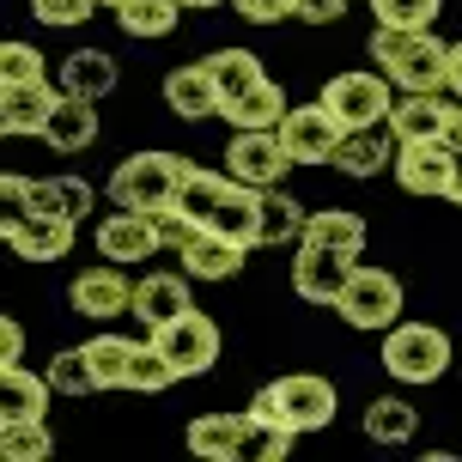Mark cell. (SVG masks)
Here are the masks:
<instances>
[{
  "instance_id": "ab89813d",
  "label": "cell",
  "mask_w": 462,
  "mask_h": 462,
  "mask_svg": "<svg viewBox=\"0 0 462 462\" xmlns=\"http://www.w3.org/2000/svg\"><path fill=\"white\" fill-rule=\"evenodd\" d=\"M152 219H159V237H164V250H183L189 237H195V219H189L183 208H159Z\"/></svg>"
},
{
  "instance_id": "4fadbf2b",
  "label": "cell",
  "mask_w": 462,
  "mask_h": 462,
  "mask_svg": "<svg viewBox=\"0 0 462 462\" xmlns=\"http://www.w3.org/2000/svg\"><path fill=\"white\" fill-rule=\"evenodd\" d=\"M0 237H6V244H13V255H24V262H61V255L73 250L79 226H73V219H55V213H24V208H13L6 219H0Z\"/></svg>"
},
{
  "instance_id": "f1b7e54d",
  "label": "cell",
  "mask_w": 462,
  "mask_h": 462,
  "mask_svg": "<svg viewBox=\"0 0 462 462\" xmlns=\"http://www.w3.org/2000/svg\"><path fill=\"white\" fill-rule=\"evenodd\" d=\"M219 116H226L231 128H280V122H286V92H280L274 79H262V86H250L244 97H231Z\"/></svg>"
},
{
  "instance_id": "4dcf8cb0",
  "label": "cell",
  "mask_w": 462,
  "mask_h": 462,
  "mask_svg": "<svg viewBox=\"0 0 462 462\" xmlns=\"http://www.w3.org/2000/svg\"><path fill=\"white\" fill-rule=\"evenodd\" d=\"M420 432V414L402 402V395H377L365 408V439L371 444H408Z\"/></svg>"
},
{
  "instance_id": "ba28073f",
  "label": "cell",
  "mask_w": 462,
  "mask_h": 462,
  "mask_svg": "<svg viewBox=\"0 0 462 462\" xmlns=\"http://www.w3.org/2000/svg\"><path fill=\"white\" fill-rule=\"evenodd\" d=\"M390 134L395 140H444L462 146V97L450 104L444 92H402L390 110Z\"/></svg>"
},
{
  "instance_id": "f35d334b",
  "label": "cell",
  "mask_w": 462,
  "mask_h": 462,
  "mask_svg": "<svg viewBox=\"0 0 462 462\" xmlns=\"http://www.w3.org/2000/svg\"><path fill=\"white\" fill-rule=\"evenodd\" d=\"M43 55L31 43H0V86H31V79H43Z\"/></svg>"
},
{
  "instance_id": "836d02e7",
  "label": "cell",
  "mask_w": 462,
  "mask_h": 462,
  "mask_svg": "<svg viewBox=\"0 0 462 462\" xmlns=\"http://www.w3.org/2000/svg\"><path fill=\"white\" fill-rule=\"evenodd\" d=\"M171 383H183L177 371H171V359H164L159 346H152V335L134 346V365H128V383L122 390H134V395H159V390H171Z\"/></svg>"
},
{
  "instance_id": "d6a6232c",
  "label": "cell",
  "mask_w": 462,
  "mask_h": 462,
  "mask_svg": "<svg viewBox=\"0 0 462 462\" xmlns=\"http://www.w3.org/2000/svg\"><path fill=\"white\" fill-rule=\"evenodd\" d=\"M208 68H213V79H219V97H244L250 92V86H262V79H268V73H262V61H255L250 49H213L208 55ZM226 104H219V110H226Z\"/></svg>"
},
{
  "instance_id": "74e56055",
  "label": "cell",
  "mask_w": 462,
  "mask_h": 462,
  "mask_svg": "<svg viewBox=\"0 0 462 462\" xmlns=\"http://www.w3.org/2000/svg\"><path fill=\"white\" fill-rule=\"evenodd\" d=\"M104 6V0H31V19L49 24V31H73V24H86Z\"/></svg>"
},
{
  "instance_id": "ac0fdd59",
  "label": "cell",
  "mask_w": 462,
  "mask_h": 462,
  "mask_svg": "<svg viewBox=\"0 0 462 462\" xmlns=\"http://www.w3.org/2000/svg\"><path fill=\"white\" fill-rule=\"evenodd\" d=\"M244 250H250V244H237V237H226V231L195 226V237L177 250V262H183L189 280H231L237 268H244Z\"/></svg>"
},
{
  "instance_id": "e575fe53",
  "label": "cell",
  "mask_w": 462,
  "mask_h": 462,
  "mask_svg": "<svg viewBox=\"0 0 462 462\" xmlns=\"http://www.w3.org/2000/svg\"><path fill=\"white\" fill-rule=\"evenodd\" d=\"M292 426H274V420H255L250 414V426H244V450H237V462H280L286 450H292Z\"/></svg>"
},
{
  "instance_id": "9a60e30c",
  "label": "cell",
  "mask_w": 462,
  "mask_h": 462,
  "mask_svg": "<svg viewBox=\"0 0 462 462\" xmlns=\"http://www.w3.org/2000/svg\"><path fill=\"white\" fill-rule=\"evenodd\" d=\"M164 104L177 122H213L226 97H219V79H213L208 61H183V68L164 73Z\"/></svg>"
},
{
  "instance_id": "6da1fadb",
  "label": "cell",
  "mask_w": 462,
  "mask_h": 462,
  "mask_svg": "<svg viewBox=\"0 0 462 462\" xmlns=\"http://www.w3.org/2000/svg\"><path fill=\"white\" fill-rule=\"evenodd\" d=\"M371 61L390 73L395 92H450V43L414 24H377L371 31Z\"/></svg>"
},
{
  "instance_id": "52a82bcc",
  "label": "cell",
  "mask_w": 462,
  "mask_h": 462,
  "mask_svg": "<svg viewBox=\"0 0 462 462\" xmlns=\"http://www.w3.org/2000/svg\"><path fill=\"white\" fill-rule=\"evenodd\" d=\"M390 92H395L390 73H328L323 104L341 116V128H377V122H390V110H395Z\"/></svg>"
},
{
  "instance_id": "f546056e",
  "label": "cell",
  "mask_w": 462,
  "mask_h": 462,
  "mask_svg": "<svg viewBox=\"0 0 462 462\" xmlns=\"http://www.w3.org/2000/svg\"><path fill=\"white\" fill-rule=\"evenodd\" d=\"M134 346H140V341L116 335V328H97L92 341H86V359H92V371H97V390H122V383H128Z\"/></svg>"
},
{
  "instance_id": "5b68a950",
  "label": "cell",
  "mask_w": 462,
  "mask_h": 462,
  "mask_svg": "<svg viewBox=\"0 0 462 462\" xmlns=\"http://www.w3.org/2000/svg\"><path fill=\"white\" fill-rule=\"evenodd\" d=\"M353 328H365V335H383V328L402 323V280L390 268H353L341 286V299H335Z\"/></svg>"
},
{
  "instance_id": "83f0119b",
  "label": "cell",
  "mask_w": 462,
  "mask_h": 462,
  "mask_svg": "<svg viewBox=\"0 0 462 462\" xmlns=\"http://www.w3.org/2000/svg\"><path fill=\"white\" fill-rule=\"evenodd\" d=\"M304 237L310 244H328V250H341V255H365V219L353 208H323V213H310V226H304Z\"/></svg>"
},
{
  "instance_id": "3957f363",
  "label": "cell",
  "mask_w": 462,
  "mask_h": 462,
  "mask_svg": "<svg viewBox=\"0 0 462 462\" xmlns=\"http://www.w3.org/2000/svg\"><path fill=\"white\" fill-rule=\"evenodd\" d=\"M195 164L183 152H128V159L110 171V201L116 208H140V213H159L183 201Z\"/></svg>"
},
{
  "instance_id": "d590c367",
  "label": "cell",
  "mask_w": 462,
  "mask_h": 462,
  "mask_svg": "<svg viewBox=\"0 0 462 462\" xmlns=\"http://www.w3.org/2000/svg\"><path fill=\"white\" fill-rule=\"evenodd\" d=\"M49 383H55V395H92L97 371H92V359H86V346H61V353L49 359Z\"/></svg>"
},
{
  "instance_id": "8d00e7d4",
  "label": "cell",
  "mask_w": 462,
  "mask_h": 462,
  "mask_svg": "<svg viewBox=\"0 0 462 462\" xmlns=\"http://www.w3.org/2000/svg\"><path fill=\"white\" fill-rule=\"evenodd\" d=\"M444 13V0H371V19L377 24H414V31H432Z\"/></svg>"
},
{
  "instance_id": "8fae6325",
  "label": "cell",
  "mask_w": 462,
  "mask_h": 462,
  "mask_svg": "<svg viewBox=\"0 0 462 462\" xmlns=\"http://www.w3.org/2000/svg\"><path fill=\"white\" fill-rule=\"evenodd\" d=\"M164 250L159 219L140 208H116L110 219H97V255L104 262H122V268H146L152 255Z\"/></svg>"
},
{
  "instance_id": "5bb4252c",
  "label": "cell",
  "mask_w": 462,
  "mask_h": 462,
  "mask_svg": "<svg viewBox=\"0 0 462 462\" xmlns=\"http://www.w3.org/2000/svg\"><path fill=\"white\" fill-rule=\"evenodd\" d=\"M353 268H359L353 255H341V250H328V244H310V237H304L299 255H292V292H299L304 304H335Z\"/></svg>"
},
{
  "instance_id": "ee69618b",
  "label": "cell",
  "mask_w": 462,
  "mask_h": 462,
  "mask_svg": "<svg viewBox=\"0 0 462 462\" xmlns=\"http://www.w3.org/2000/svg\"><path fill=\"white\" fill-rule=\"evenodd\" d=\"M24 189H31V177H19V171H0V201H6V208H24Z\"/></svg>"
},
{
  "instance_id": "7402d4cb",
  "label": "cell",
  "mask_w": 462,
  "mask_h": 462,
  "mask_svg": "<svg viewBox=\"0 0 462 462\" xmlns=\"http://www.w3.org/2000/svg\"><path fill=\"white\" fill-rule=\"evenodd\" d=\"M304 226H310V213H304L292 195H280V183H274V189H262V213H255V250L304 244Z\"/></svg>"
},
{
  "instance_id": "b9f144b4",
  "label": "cell",
  "mask_w": 462,
  "mask_h": 462,
  "mask_svg": "<svg viewBox=\"0 0 462 462\" xmlns=\"http://www.w3.org/2000/svg\"><path fill=\"white\" fill-rule=\"evenodd\" d=\"M292 19H304V24H335V19H346V0H299V6H292Z\"/></svg>"
},
{
  "instance_id": "cb8c5ba5",
  "label": "cell",
  "mask_w": 462,
  "mask_h": 462,
  "mask_svg": "<svg viewBox=\"0 0 462 462\" xmlns=\"http://www.w3.org/2000/svg\"><path fill=\"white\" fill-rule=\"evenodd\" d=\"M43 140L55 146V152H86L97 140V104L92 97H68L61 92V104H55V116H49V128H43Z\"/></svg>"
},
{
  "instance_id": "2e32d148",
  "label": "cell",
  "mask_w": 462,
  "mask_h": 462,
  "mask_svg": "<svg viewBox=\"0 0 462 462\" xmlns=\"http://www.w3.org/2000/svg\"><path fill=\"white\" fill-rule=\"evenodd\" d=\"M395 183L408 195H444L450 189V146L444 140H395Z\"/></svg>"
},
{
  "instance_id": "7bdbcfd3",
  "label": "cell",
  "mask_w": 462,
  "mask_h": 462,
  "mask_svg": "<svg viewBox=\"0 0 462 462\" xmlns=\"http://www.w3.org/2000/svg\"><path fill=\"white\" fill-rule=\"evenodd\" d=\"M24 359V328L19 317H0V365H19Z\"/></svg>"
},
{
  "instance_id": "d6986e66",
  "label": "cell",
  "mask_w": 462,
  "mask_h": 462,
  "mask_svg": "<svg viewBox=\"0 0 462 462\" xmlns=\"http://www.w3.org/2000/svg\"><path fill=\"white\" fill-rule=\"evenodd\" d=\"M55 104H61V92H49V79L0 86V134H37V140H43Z\"/></svg>"
},
{
  "instance_id": "7dc6e473",
  "label": "cell",
  "mask_w": 462,
  "mask_h": 462,
  "mask_svg": "<svg viewBox=\"0 0 462 462\" xmlns=\"http://www.w3.org/2000/svg\"><path fill=\"white\" fill-rule=\"evenodd\" d=\"M213 6H226V0H183V13H213Z\"/></svg>"
},
{
  "instance_id": "7a4b0ae2",
  "label": "cell",
  "mask_w": 462,
  "mask_h": 462,
  "mask_svg": "<svg viewBox=\"0 0 462 462\" xmlns=\"http://www.w3.org/2000/svg\"><path fill=\"white\" fill-rule=\"evenodd\" d=\"M341 408V395L328 383L323 371H292V377H274L250 395V414L255 420H274V426H292V432H323L328 420Z\"/></svg>"
},
{
  "instance_id": "d4e9b609",
  "label": "cell",
  "mask_w": 462,
  "mask_h": 462,
  "mask_svg": "<svg viewBox=\"0 0 462 462\" xmlns=\"http://www.w3.org/2000/svg\"><path fill=\"white\" fill-rule=\"evenodd\" d=\"M61 92L68 97H110L116 92V55L104 49H73L68 61H61Z\"/></svg>"
},
{
  "instance_id": "bcb514c9",
  "label": "cell",
  "mask_w": 462,
  "mask_h": 462,
  "mask_svg": "<svg viewBox=\"0 0 462 462\" xmlns=\"http://www.w3.org/2000/svg\"><path fill=\"white\" fill-rule=\"evenodd\" d=\"M450 92L462 97V37H457V43H450Z\"/></svg>"
},
{
  "instance_id": "484cf974",
  "label": "cell",
  "mask_w": 462,
  "mask_h": 462,
  "mask_svg": "<svg viewBox=\"0 0 462 462\" xmlns=\"http://www.w3.org/2000/svg\"><path fill=\"white\" fill-rule=\"evenodd\" d=\"M49 377H37L31 365H0V420H37L49 408Z\"/></svg>"
},
{
  "instance_id": "60d3db41",
  "label": "cell",
  "mask_w": 462,
  "mask_h": 462,
  "mask_svg": "<svg viewBox=\"0 0 462 462\" xmlns=\"http://www.w3.org/2000/svg\"><path fill=\"white\" fill-rule=\"evenodd\" d=\"M231 6H237L250 24H280V19H292L299 0H231Z\"/></svg>"
},
{
  "instance_id": "c3c4849f",
  "label": "cell",
  "mask_w": 462,
  "mask_h": 462,
  "mask_svg": "<svg viewBox=\"0 0 462 462\" xmlns=\"http://www.w3.org/2000/svg\"><path fill=\"white\" fill-rule=\"evenodd\" d=\"M104 6H122V0H104Z\"/></svg>"
},
{
  "instance_id": "30bf717a",
  "label": "cell",
  "mask_w": 462,
  "mask_h": 462,
  "mask_svg": "<svg viewBox=\"0 0 462 462\" xmlns=\"http://www.w3.org/2000/svg\"><path fill=\"white\" fill-rule=\"evenodd\" d=\"M286 146H280V128H231L226 140V177L250 189H274L286 177Z\"/></svg>"
},
{
  "instance_id": "603a6c76",
  "label": "cell",
  "mask_w": 462,
  "mask_h": 462,
  "mask_svg": "<svg viewBox=\"0 0 462 462\" xmlns=\"http://www.w3.org/2000/svg\"><path fill=\"white\" fill-rule=\"evenodd\" d=\"M250 414H195L189 420V450L201 462H237Z\"/></svg>"
},
{
  "instance_id": "e0dca14e",
  "label": "cell",
  "mask_w": 462,
  "mask_h": 462,
  "mask_svg": "<svg viewBox=\"0 0 462 462\" xmlns=\"http://www.w3.org/2000/svg\"><path fill=\"white\" fill-rule=\"evenodd\" d=\"M183 310H195V299H189V274H146V280H134V317L146 335L152 328H164V323H177Z\"/></svg>"
},
{
  "instance_id": "44dd1931",
  "label": "cell",
  "mask_w": 462,
  "mask_h": 462,
  "mask_svg": "<svg viewBox=\"0 0 462 462\" xmlns=\"http://www.w3.org/2000/svg\"><path fill=\"white\" fill-rule=\"evenodd\" d=\"M335 171L341 177H377V171H395V134L377 128H346L341 146H335Z\"/></svg>"
},
{
  "instance_id": "8992f818",
  "label": "cell",
  "mask_w": 462,
  "mask_h": 462,
  "mask_svg": "<svg viewBox=\"0 0 462 462\" xmlns=\"http://www.w3.org/2000/svg\"><path fill=\"white\" fill-rule=\"evenodd\" d=\"M152 346L171 359L177 377H208L219 365V323H213L208 310H183L177 323L152 328Z\"/></svg>"
},
{
  "instance_id": "ffe728a7",
  "label": "cell",
  "mask_w": 462,
  "mask_h": 462,
  "mask_svg": "<svg viewBox=\"0 0 462 462\" xmlns=\"http://www.w3.org/2000/svg\"><path fill=\"white\" fill-rule=\"evenodd\" d=\"M97 195L86 177H37V183L24 189V213H55V219H92Z\"/></svg>"
},
{
  "instance_id": "7c38bea8",
  "label": "cell",
  "mask_w": 462,
  "mask_h": 462,
  "mask_svg": "<svg viewBox=\"0 0 462 462\" xmlns=\"http://www.w3.org/2000/svg\"><path fill=\"white\" fill-rule=\"evenodd\" d=\"M68 304H73V317H86V323H116V317L134 310V280L122 274V262L86 268V274L68 286Z\"/></svg>"
},
{
  "instance_id": "1f68e13d",
  "label": "cell",
  "mask_w": 462,
  "mask_h": 462,
  "mask_svg": "<svg viewBox=\"0 0 462 462\" xmlns=\"http://www.w3.org/2000/svg\"><path fill=\"white\" fill-rule=\"evenodd\" d=\"M55 450V432H49V420H0V457L6 462H49Z\"/></svg>"
},
{
  "instance_id": "4316f807",
  "label": "cell",
  "mask_w": 462,
  "mask_h": 462,
  "mask_svg": "<svg viewBox=\"0 0 462 462\" xmlns=\"http://www.w3.org/2000/svg\"><path fill=\"white\" fill-rule=\"evenodd\" d=\"M177 19H183V0H122V6H116V24H122L128 37H140V43L171 37Z\"/></svg>"
},
{
  "instance_id": "277c9868",
  "label": "cell",
  "mask_w": 462,
  "mask_h": 462,
  "mask_svg": "<svg viewBox=\"0 0 462 462\" xmlns=\"http://www.w3.org/2000/svg\"><path fill=\"white\" fill-rule=\"evenodd\" d=\"M383 371L395 383H439L450 371V335L439 323H395L383 328Z\"/></svg>"
},
{
  "instance_id": "9c48e42d",
  "label": "cell",
  "mask_w": 462,
  "mask_h": 462,
  "mask_svg": "<svg viewBox=\"0 0 462 462\" xmlns=\"http://www.w3.org/2000/svg\"><path fill=\"white\" fill-rule=\"evenodd\" d=\"M341 116L328 110L323 97L317 104H292L286 122H280V146L292 164H335V146H341Z\"/></svg>"
},
{
  "instance_id": "f6af8a7d",
  "label": "cell",
  "mask_w": 462,
  "mask_h": 462,
  "mask_svg": "<svg viewBox=\"0 0 462 462\" xmlns=\"http://www.w3.org/2000/svg\"><path fill=\"white\" fill-rule=\"evenodd\" d=\"M444 201L462 208V146H450V189H444Z\"/></svg>"
}]
</instances>
